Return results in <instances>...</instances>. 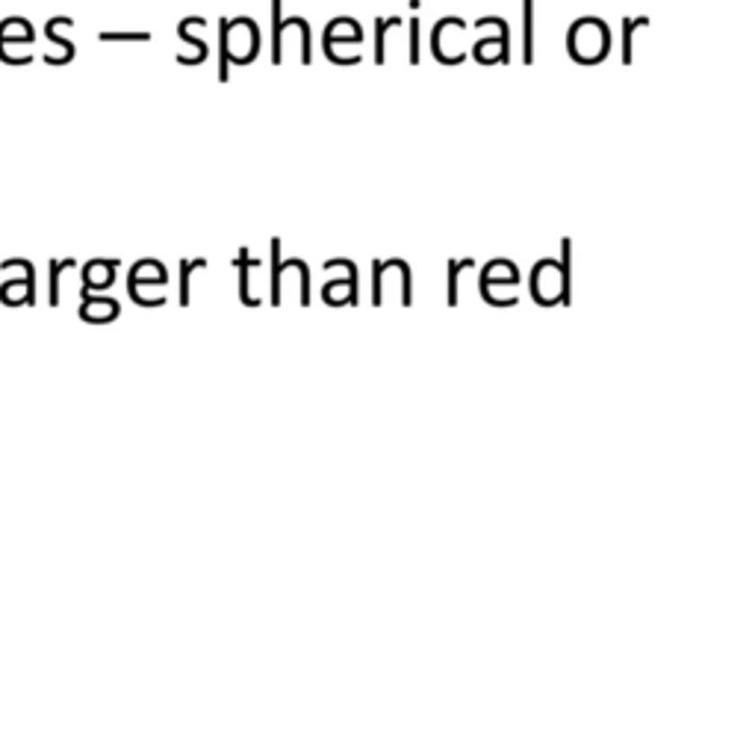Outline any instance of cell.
I'll return each mask as SVG.
<instances>
[{
    "instance_id": "cell-1",
    "label": "cell",
    "mask_w": 755,
    "mask_h": 755,
    "mask_svg": "<svg viewBox=\"0 0 755 755\" xmlns=\"http://www.w3.org/2000/svg\"><path fill=\"white\" fill-rule=\"evenodd\" d=\"M127 39H130V41H148L151 36H148V33H130V36H127V33H101V41H127Z\"/></svg>"
}]
</instances>
